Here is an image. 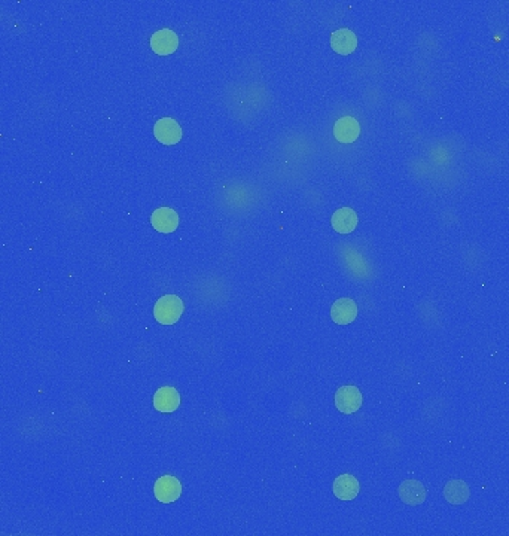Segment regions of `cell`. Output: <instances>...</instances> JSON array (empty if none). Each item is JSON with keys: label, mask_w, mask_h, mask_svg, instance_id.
I'll return each instance as SVG.
<instances>
[{"label": "cell", "mask_w": 509, "mask_h": 536, "mask_svg": "<svg viewBox=\"0 0 509 536\" xmlns=\"http://www.w3.org/2000/svg\"><path fill=\"white\" fill-rule=\"evenodd\" d=\"M154 135L163 145H176L182 139V128L173 118H161L154 126Z\"/></svg>", "instance_id": "277c9868"}, {"label": "cell", "mask_w": 509, "mask_h": 536, "mask_svg": "<svg viewBox=\"0 0 509 536\" xmlns=\"http://www.w3.org/2000/svg\"><path fill=\"white\" fill-rule=\"evenodd\" d=\"M179 38L178 34L170 29L158 30L151 38V48L158 56H169L178 49Z\"/></svg>", "instance_id": "8992f818"}, {"label": "cell", "mask_w": 509, "mask_h": 536, "mask_svg": "<svg viewBox=\"0 0 509 536\" xmlns=\"http://www.w3.org/2000/svg\"><path fill=\"white\" fill-rule=\"evenodd\" d=\"M357 316V305L352 298H340L332 304L331 318L338 325L352 323Z\"/></svg>", "instance_id": "ba28073f"}, {"label": "cell", "mask_w": 509, "mask_h": 536, "mask_svg": "<svg viewBox=\"0 0 509 536\" xmlns=\"http://www.w3.org/2000/svg\"><path fill=\"white\" fill-rule=\"evenodd\" d=\"M180 406V395L179 392L165 386V388H160L154 395V407L160 412H173L176 411Z\"/></svg>", "instance_id": "30bf717a"}, {"label": "cell", "mask_w": 509, "mask_h": 536, "mask_svg": "<svg viewBox=\"0 0 509 536\" xmlns=\"http://www.w3.org/2000/svg\"><path fill=\"white\" fill-rule=\"evenodd\" d=\"M398 495L403 504H407L410 506H417L425 502L427 498V491L426 487L423 486V482H420L417 480H407L401 482V486L398 489Z\"/></svg>", "instance_id": "5b68a950"}, {"label": "cell", "mask_w": 509, "mask_h": 536, "mask_svg": "<svg viewBox=\"0 0 509 536\" xmlns=\"http://www.w3.org/2000/svg\"><path fill=\"white\" fill-rule=\"evenodd\" d=\"M183 314V301L178 295H164L154 307L155 319L163 325L176 323Z\"/></svg>", "instance_id": "6da1fadb"}, {"label": "cell", "mask_w": 509, "mask_h": 536, "mask_svg": "<svg viewBox=\"0 0 509 536\" xmlns=\"http://www.w3.org/2000/svg\"><path fill=\"white\" fill-rule=\"evenodd\" d=\"M361 135V126L353 117L340 118L333 126V136L340 143H353Z\"/></svg>", "instance_id": "9c48e42d"}, {"label": "cell", "mask_w": 509, "mask_h": 536, "mask_svg": "<svg viewBox=\"0 0 509 536\" xmlns=\"http://www.w3.org/2000/svg\"><path fill=\"white\" fill-rule=\"evenodd\" d=\"M471 496V490L466 482L462 480L449 481L444 487V498L451 505H462Z\"/></svg>", "instance_id": "5bb4252c"}, {"label": "cell", "mask_w": 509, "mask_h": 536, "mask_svg": "<svg viewBox=\"0 0 509 536\" xmlns=\"http://www.w3.org/2000/svg\"><path fill=\"white\" fill-rule=\"evenodd\" d=\"M362 393L356 386H343L335 393V406L344 415H353L362 407Z\"/></svg>", "instance_id": "7a4b0ae2"}, {"label": "cell", "mask_w": 509, "mask_h": 536, "mask_svg": "<svg viewBox=\"0 0 509 536\" xmlns=\"http://www.w3.org/2000/svg\"><path fill=\"white\" fill-rule=\"evenodd\" d=\"M155 498L163 504H171L178 500L182 495V485L180 481L173 476H164L160 480H156L154 486Z\"/></svg>", "instance_id": "3957f363"}, {"label": "cell", "mask_w": 509, "mask_h": 536, "mask_svg": "<svg viewBox=\"0 0 509 536\" xmlns=\"http://www.w3.org/2000/svg\"><path fill=\"white\" fill-rule=\"evenodd\" d=\"M331 222L337 233L350 234L357 226V215L352 207H341L333 213Z\"/></svg>", "instance_id": "7c38bea8"}, {"label": "cell", "mask_w": 509, "mask_h": 536, "mask_svg": "<svg viewBox=\"0 0 509 536\" xmlns=\"http://www.w3.org/2000/svg\"><path fill=\"white\" fill-rule=\"evenodd\" d=\"M333 495L341 500H353L359 495V481L350 474H343L333 481Z\"/></svg>", "instance_id": "4fadbf2b"}, {"label": "cell", "mask_w": 509, "mask_h": 536, "mask_svg": "<svg viewBox=\"0 0 509 536\" xmlns=\"http://www.w3.org/2000/svg\"><path fill=\"white\" fill-rule=\"evenodd\" d=\"M331 47L341 56H348L357 47L356 34L348 29H338L331 34Z\"/></svg>", "instance_id": "8fae6325"}, {"label": "cell", "mask_w": 509, "mask_h": 536, "mask_svg": "<svg viewBox=\"0 0 509 536\" xmlns=\"http://www.w3.org/2000/svg\"><path fill=\"white\" fill-rule=\"evenodd\" d=\"M151 224L156 231L170 234L179 226V216L170 207H160L152 213Z\"/></svg>", "instance_id": "52a82bcc"}]
</instances>
